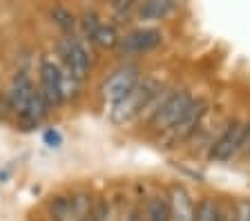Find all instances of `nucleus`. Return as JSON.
<instances>
[{
	"mask_svg": "<svg viewBox=\"0 0 250 221\" xmlns=\"http://www.w3.org/2000/svg\"><path fill=\"white\" fill-rule=\"evenodd\" d=\"M146 221H170V201L166 197H152L146 208Z\"/></svg>",
	"mask_w": 250,
	"mask_h": 221,
	"instance_id": "12",
	"label": "nucleus"
},
{
	"mask_svg": "<svg viewBox=\"0 0 250 221\" xmlns=\"http://www.w3.org/2000/svg\"><path fill=\"white\" fill-rule=\"evenodd\" d=\"M221 208L217 201L212 199H203L201 203L194 208V221H221Z\"/></svg>",
	"mask_w": 250,
	"mask_h": 221,
	"instance_id": "14",
	"label": "nucleus"
},
{
	"mask_svg": "<svg viewBox=\"0 0 250 221\" xmlns=\"http://www.w3.org/2000/svg\"><path fill=\"white\" fill-rule=\"evenodd\" d=\"M174 2H170V0H163V2H159V0H152V2H146V5L139 7V16L141 18H150V20H159V18H166L170 11H174Z\"/></svg>",
	"mask_w": 250,
	"mask_h": 221,
	"instance_id": "11",
	"label": "nucleus"
},
{
	"mask_svg": "<svg viewBox=\"0 0 250 221\" xmlns=\"http://www.w3.org/2000/svg\"><path fill=\"white\" fill-rule=\"evenodd\" d=\"M167 201H170V221H194L192 197L183 185H172Z\"/></svg>",
	"mask_w": 250,
	"mask_h": 221,
	"instance_id": "9",
	"label": "nucleus"
},
{
	"mask_svg": "<svg viewBox=\"0 0 250 221\" xmlns=\"http://www.w3.org/2000/svg\"><path fill=\"white\" fill-rule=\"evenodd\" d=\"M192 96L188 92H170V94L161 96V92L156 94V99L150 103L147 114H150V125L154 130L170 132L177 125V121L183 116V112L190 107Z\"/></svg>",
	"mask_w": 250,
	"mask_h": 221,
	"instance_id": "3",
	"label": "nucleus"
},
{
	"mask_svg": "<svg viewBox=\"0 0 250 221\" xmlns=\"http://www.w3.org/2000/svg\"><path fill=\"white\" fill-rule=\"evenodd\" d=\"M161 40H163V36L159 29H154V27H141V29L125 34L121 38L119 47L123 54H147L159 47Z\"/></svg>",
	"mask_w": 250,
	"mask_h": 221,
	"instance_id": "7",
	"label": "nucleus"
},
{
	"mask_svg": "<svg viewBox=\"0 0 250 221\" xmlns=\"http://www.w3.org/2000/svg\"><path fill=\"white\" fill-rule=\"evenodd\" d=\"M159 92H161V87H159V83H156L154 79L139 80V83L125 94V99H121L116 105H112L109 119H112L116 125H123V123L132 121V119L141 116L143 112H147L150 103L156 99Z\"/></svg>",
	"mask_w": 250,
	"mask_h": 221,
	"instance_id": "2",
	"label": "nucleus"
},
{
	"mask_svg": "<svg viewBox=\"0 0 250 221\" xmlns=\"http://www.w3.org/2000/svg\"><path fill=\"white\" fill-rule=\"evenodd\" d=\"M239 152H244L246 157H250V123L244 127V139H241V150Z\"/></svg>",
	"mask_w": 250,
	"mask_h": 221,
	"instance_id": "16",
	"label": "nucleus"
},
{
	"mask_svg": "<svg viewBox=\"0 0 250 221\" xmlns=\"http://www.w3.org/2000/svg\"><path fill=\"white\" fill-rule=\"evenodd\" d=\"M203 114H206V103H203V100H194L192 99L190 107L183 112V116L177 121V125L170 130L172 139H186V137H190V134L197 130L199 123H201Z\"/></svg>",
	"mask_w": 250,
	"mask_h": 221,
	"instance_id": "10",
	"label": "nucleus"
},
{
	"mask_svg": "<svg viewBox=\"0 0 250 221\" xmlns=\"http://www.w3.org/2000/svg\"><path fill=\"white\" fill-rule=\"evenodd\" d=\"M7 100H9V107L18 114L22 123L27 125H36L45 119L47 114V103L42 99L41 90L34 87L31 79L25 72H18L11 79L9 90H7Z\"/></svg>",
	"mask_w": 250,
	"mask_h": 221,
	"instance_id": "1",
	"label": "nucleus"
},
{
	"mask_svg": "<svg viewBox=\"0 0 250 221\" xmlns=\"http://www.w3.org/2000/svg\"><path fill=\"white\" fill-rule=\"evenodd\" d=\"M92 40L99 45V47H116L121 42V36L119 32H116V27L114 25H107V22H101V27L94 32Z\"/></svg>",
	"mask_w": 250,
	"mask_h": 221,
	"instance_id": "13",
	"label": "nucleus"
},
{
	"mask_svg": "<svg viewBox=\"0 0 250 221\" xmlns=\"http://www.w3.org/2000/svg\"><path fill=\"white\" fill-rule=\"evenodd\" d=\"M52 18L56 20V25L62 27V29H72L74 27V14H69L65 7H56V9H52Z\"/></svg>",
	"mask_w": 250,
	"mask_h": 221,
	"instance_id": "15",
	"label": "nucleus"
},
{
	"mask_svg": "<svg viewBox=\"0 0 250 221\" xmlns=\"http://www.w3.org/2000/svg\"><path fill=\"white\" fill-rule=\"evenodd\" d=\"M139 83V69L134 65L116 69L109 79H105L103 87H101V96L103 100H107L109 105H116L121 99H125V94Z\"/></svg>",
	"mask_w": 250,
	"mask_h": 221,
	"instance_id": "6",
	"label": "nucleus"
},
{
	"mask_svg": "<svg viewBox=\"0 0 250 221\" xmlns=\"http://www.w3.org/2000/svg\"><path fill=\"white\" fill-rule=\"evenodd\" d=\"M61 58L65 63V72L74 80H83L92 69V56L89 49L78 36H65L61 40Z\"/></svg>",
	"mask_w": 250,
	"mask_h": 221,
	"instance_id": "5",
	"label": "nucleus"
},
{
	"mask_svg": "<svg viewBox=\"0 0 250 221\" xmlns=\"http://www.w3.org/2000/svg\"><path fill=\"white\" fill-rule=\"evenodd\" d=\"M244 127L241 123H232L224 130V134L214 141L212 150H210V157L214 161H230L232 157H237L241 150V139H244Z\"/></svg>",
	"mask_w": 250,
	"mask_h": 221,
	"instance_id": "8",
	"label": "nucleus"
},
{
	"mask_svg": "<svg viewBox=\"0 0 250 221\" xmlns=\"http://www.w3.org/2000/svg\"><path fill=\"white\" fill-rule=\"evenodd\" d=\"M76 83L65 69H61L54 60L42 58L41 63V94L49 107L61 105L76 92Z\"/></svg>",
	"mask_w": 250,
	"mask_h": 221,
	"instance_id": "4",
	"label": "nucleus"
}]
</instances>
